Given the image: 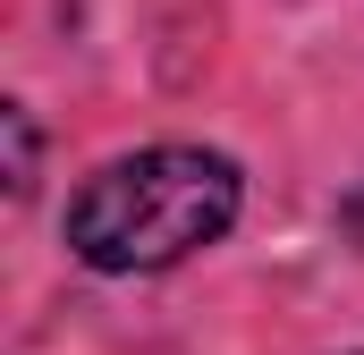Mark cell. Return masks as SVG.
Wrapping results in <instances>:
<instances>
[{
	"label": "cell",
	"instance_id": "6da1fadb",
	"mask_svg": "<svg viewBox=\"0 0 364 355\" xmlns=\"http://www.w3.org/2000/svg\"><path fill=\"white\" fill-rule=\"evenodd\" d=\"M246 212V170L212 144H144L119 153L68 195V254L102 279H153L220 246Z\"/></svg>",
	"mask_w": 364,
	"mask_h": 355
},
{
	"label": "cell",
	"instance_id": "7a4b0ae2",
	"mask_svg": "<svg viewBox=\"0 0 364 355\" xmlns=\"http://www.w3.org/2000/svg\"><path fill=\"white\" fill-rule=\"evenodd\" d=\"M0 127H9V195L26 203V195H34V170H43V136H34V110H26V102H0Z\"/></svg>",
	"mask_w": 364,
	"mask_h": 355
},
{
	"label": "cell",
	"instance_id": "3957f363",
	"mask_svg": "<svg viewBox=\"0 0 364 355\" xmlns=\"http://www.w3.org/2000/svg\"><path fill=\"white\" fill-rule=\"evenodd\" d=\"M348 229H356V246H364V186L348 195Z\"/></svg>",
	"mask_w": 364,
	"mask_h": 355
}]
</instances>
